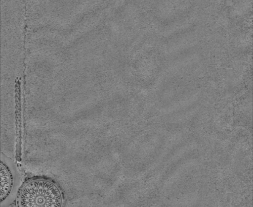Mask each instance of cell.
Here are the masks:
<instances>
[{
    "label": "cell",
    "instance_id": "1",
    "mask_svg": "<svg viewBox=\"0 0 253 207\" xmlns=\"http://www.w3.org/2000/svg\"><path fill=\"white\" fill-rule=\"evenodd\" d=\"M18 204V207H62L63 196L50 179H32L21 188Z\"/></svg>",
    "mask_w": 253,
    "mask_h": 207
},
{
    "label": "cell",
    "instance_id": "2",
    "mask_svg": "<svg viewBox=\"0 0 253 207\" xmlns=\"http://www.w3.org/2000/svg\"><path fill=\"white\" fill-rule=\"evenodd\" d=\"M20 181H18L7 165L1 162V204L8 206L14 200L18 192Z\"/></svg>",
    "mask_w": 253,
    "mask_h": 207
},
{
    "label": "cell",
    "instance_id": "3",
    "mask_svg": "<svg viewBox=\"0 0 253 207\" xmlns=\"http://www.w3.org/2000/svg\"><path fill=\"white\" fill-rule=\"evenodd\" d=\"M15 118L16 131V158L18 161L21 160L22 151V104L21 90L20 80H16L15 86Z\"/></svg>",
    "mask_w": 253,
    "mask_h": 207
}]
</instances>
